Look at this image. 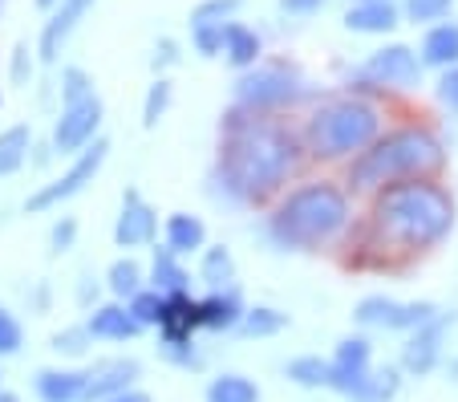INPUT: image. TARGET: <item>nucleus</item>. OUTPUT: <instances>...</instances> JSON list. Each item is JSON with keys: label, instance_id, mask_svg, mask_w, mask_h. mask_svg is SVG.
I'll list each match as a JSON object with an SVG mask.
<instances>
[{"label": "nucleus", "instance_id": "nucleus-3", "mask_svg": "<svg viewBox=\"0 0 458 402\" xmlns=\"http://www.w3.org/2000/svg\"><path fill=\"white\" fill-rule=\"evenodd\" d=\"M349 227H353V195L333 179H312L280 192L268 216V240L284 252H325L345 240Z\"/></svg>", "mask_w": 458, "mask_h": 402}, {"label": "nucleus", "instance_id": "nucleus-39", "mask_svg": "<svg viewBox=\"0 0 458 402\" xmlns=\"http://www.w3.org/2000/svg\"><path fill=\"white\" fill-rule=\"evenodd\" d=\"M81 94H94V78L81 65H65L61 70V102H73Z\"/></svg>", "mask_w": 458, "mask_h": 402}, {"label": "nucleus", "instance_id": "nucleus-45", "mask_svg": "<svg viewBox=\"0 0 458 402\" xmlns=\"http://www.w3.org/2000/svg\"><path fill=\"white\" fill-rule=\"evenodd\" d=\"M102 402H150V394L139 390V386H126V390L110 394V398H102Z\"/></svg>", "mask_w": 458, "mask_h": 402}, {"label": "nucleus", "instance_id": "nucleus-7", "mask_svg": "<svg viewBox=\"0 0 458 402\" xmlns=\"http://www.w3.org/2000/svg\"><path fill=\"white\" fill-rule=\"evenodd\" d=\"M422 78H426V70L418 62V49H410L402 41H389L365 57L361 70L349 73L345 90L357 98L377 102V98H389V94H418Z\"/></svg>", "mask_w": 458, "mask_h": 402}, {"label": "nucleus", "instance_id": "nucleus-49", "mask_svg": "<svg viewBox=\"0 0 458 402\" xmlns=\"http://www.w3.org/2000/svg\"><path fill=\"white\" fill-rule=\"evenodd\" d=\"M0 13H4V0H0Z\"/></svg>", "mask_w": 458, "mask_h": 402}, {"label": "nucleus", "instance_id": "nucleus-24", "mask_svg": "<svg viewBox=\"0 0 458 402\" xmlns=\"http://www.w3.org/2000/svg\"><path fill=\"white\" fill-rule=\"evenodd\" d=\"M150 289H158V293H182V289H191L187 264H182V256H174L166 244L155 248V256H150Z\"/></svg>", "mask_w": 458, "mask_h": 402}, {"label": "nucleus", "instance_id": "nucleus-20", "mask_svg": "<svg viewBox=\"0 0 458 402\" xmlns=\"http://www.w3.org/2000/svg\"><path fill=\"white\" fill-rule=\"evenodd\" d=\"M86 329L94 341H130L142 333V325L130 317L126 301H106V305H94V313L86 317Z\"/></svg>", "mask_w": 458, "mask_h": 402}, {"label": "nucleus", "instance_id": "nucleus-6", "mask_svg": "<svg viewBox=\"0 0 458 402\" xmlns=\"http://www.w3.org/2000/svg\"><path fill=\"white\" fill-rule=\"evenodd\" d=\"M312 98H317V86L293 62H264L259 57L256 65L240 70V78H235V106L256 114H284L312 102Z\"/></svg>", "mask_w": 458, "mask_h": 402}, {"label": "nucleus", "instance_id": "nucleus-1", "mask_svg": "<svg viewBox=\"0 0 458 402\" xmlns=\"http://www.w3.org/2000/svg\"><path fill=\"white\" fill-rule=\"evenodd\" d=\"M304 167L301 134L276 118V114H256L243 106H227L219 118V158L216 184L224 200L240 208H259L276 200Z\"/></svg>", "mask_w": 458, "mask_h": 402}, {"label": "nucleus", "instance_id": "nucleus-37", "mask_svg": "<svg viewBox=\"0 0 458 402\" xmlns=\"http://www.w3.org/2000/svg\"><path fill=\"white\" fill-rule=\"evenodd\" d=\"M89 329L86 325H73V329H61V333H53V350L57 354H65V358H81V354L89 350Z\"/></svg>", "mask_w": 458, "mask_h": 402}, {"label": "nucleus", "instance_id": "nucleus-17", "mask_svg": "<svg viewBox=\"0 0 458 402\" xmlns=\"http://www.w3.org/2000/svg\"><path fill=\"white\" fill-rule=\"evenodd\" d=\"M155 329L163 341L195 338V329H199V297H191V289L163 293V317H158Z\"/></svg>", "mask_w": 458, "mask_h": 402}, {"label": "nucleus", "instance_id": "nucleus-11", "mask_svg": "<svg viewBox=\"0 0 458 402\" xmlns=\"http://www.w3.org/2000/svg\"><path fill=\"white\" fill-rule=\"evenodd\" d=\"M458 317L454 313H434L426 317L418 329L406 333V346H402V374H414V378H426L438 370L442 362V346H446V333L454 329Z\"/></svg>", "mask_w": 458, "mask_h": 402}, {"label": "nucleus", "instance_id": "nucleus-28", "mask_svg": "<svg viewBox=\"0 0 458 402\" xmlns=\"http://www.w3.org/2000/svg\"><path fill=\"white\" fill-rule=\"evenodd\" d=\"M142 285H147V272H142V264L134 261V256H118V261L106 269V289L114 293V301H130Z\"/></svg>", "mask_w": 458, "mask_h": 402}, {"label": "nucleus", "instance_id": "nucleus-14", "mask_svg": "<svg viewBox=\"0 0 458 402\" xmlns=\"http://www.w3.org/2000/svg\"><path fill=\"white\" fill-rule=\"evenodd\" d=\"M94 9V0H57L49 9V21L41 25V37H37V57L45 65H57L61 49L70 45L73 29L86 21V13Z\"/></svg>", "mask_w": 458, "mask_h": 402}, {"label": "nucleus", "instance_id": "nucleus-40", "mask_svg": "<svg viewBox=\"0 0 458 402\" xmlns=\"http://www.w3.org/2000/svg\"><path fill=\"white\" fill-rule=\"evenodd\" d=\"M434 98H438L442 110H450L458 118V65L450 70H438V81H434Z\"/></svg>", "mask_w": 458, "mask_h": 402}, {"label": "nucleus", "instance_id": "nucleus-42", "mask_svg": "<svg viewBox=\"0 0 458 402\" xmlns=\"http://www.w3.org/2000/svg\"><path fill=\"white\" fill-rule=\"evenodd\" d=\"M73 244H78V219H73V216H61L57 224L49 227V252L61 256V252H70Z\"/></svg>", "mask_w": 458, "mask_h": 402}, {"label": "nucleus", "instance_id": "nucleus-33", "mask_svg": "<svg viewBox=\"0 0 458 402\" xmlns=\"http://www.w3.org/2000/svg\"><path fill=\"white\" fill-rule=\"evenodd\" d=\"M126 309H130V317H134L142 329H155L158 317H163V293L150 289V285H142V289L126 301Z\"/></svg>", "mask_w": 458, "mask_h": 402}, {"label": "nucleus", "instance_id": "nucleus-16", "mask_svg": "<svg viewBox=\"0 0 458 402\" xmlns=\"http://www.w3.org/2000/svg\"><path fill=\"white\" fill-rule=\"evenodd\" d=\"M402 25L398 0H353L345 13V29L361 37H389Z\"/></svg>", "mask_w": 458, "mask_h": 402}, {"label": "nucleus", "instance_id": "nucleus-4", "mask_svg": "<svg viewBox=\"0 0 458 402\" xmlns=\"http://www.w3.org/2000/svg\"><path fill=\"white\" fill-rule=\"evenodd\" d=\"M446 171V142L430 126H394L381 131L365 150L349 158L345 192L349 195H373L389 184L406 179H438Z\"/></svg>", "mask_w": 458, "mask_h": 402}, {"label": "nucleus", "instance_id": "nucleus-29", "mask_svg": "<svg viewBox=\"0 0 458 402\" xmlns=\"http://www.w3.org/2000/svg\"><path fill=\"white\" fill-rule=\"evenodd\" d=\"M235 329L243 338H276V333L288 329V313H280L276 305H248Z\"/></svg>", "mask_w": 458, "mask_h": 402}, {"label": "nucleus", "instance_id": "nucleus-13", "mask_svg": "<svg viewBox=\"0 0 458 402\" xmlns=\"http://www.w3.org/2000/svg\"><path fill=\"white\" fill-rule=\"evenodd\" d=\"M155 236H158V211L142 200L139 187H126L122 192V211L114 219V244L130 252V248L155 244Z\"/></svg>", "mask_w": 458, "mask_h": 402}, {"label": "nucleus", "instance_id": "nucleus-18", "mask_svg": "<svg viewBox=\"0 0 458 402\" xmlns=\"http://www.w3.org/2000/svg\"><path fill=\"white\" fill-rule=\"evenodd\" d=\"M243 297L235 285H224V289H211L208 297H199V329L211 333H232L243 317Z\"/></svg>", "mask_w": 458, "mask_h": 402}, {"label": "nucleus", "instance_id": "nucleus-21", "mask_svg": "<svg viewBox=\"0 0 458 402\" xmlns=\"http://www.w3.org/2000/svg\"><path fill=\"white\" fill-rule=\"evenodd\" d=\"M219 57H224L232 70H248V65H256L259 57H264V37H259L251 25H243L240 17L227 21V25H224V49H219Z\"/></svg>", "mask_w": 458, "mask_h": 402}, {"label": "nucleus", "instance_id": "nucleus-19", "mask_svg": "<svg viewBox=\"0 0 458 402\" xmlns=\"http://www.w3.org/2000/svg\"><path fill=\"white\" fill-rule=\"evenodd\" d=\"M422 70H450L458 65V21H434L426 25L422 45H418Z\"/></svg>", "mask_w": 458, "mask_h": 402}, {"label": "nucleus", "instance_id": "nucleus-30", "mask_svg": "<svg viewBox=\"0 0 458 402\" xmlns=\"http://www.w3.org/2000/svg\"><path fill=\"white\" fill-rule=\"evenodd\" d=\"M284 378L296 382L301 390H329V358H317V354H301L284 366Z\"/></svg>", "mask_w": 458, "mask_h": 402}, {"label": "nucleus", "instance_id": "nucleus-8", "mask_svg": "<svg viewBox=\"0 0 458 402\" xmlns=\"http://www.w3.org/2000/svg\"><path fill=\"white\" fill-rule=\"evenodd\" d=\"M73 163L61 171L57 179H49V184H41L33 195L25 200V211H53L61 208V203H70L73 195H81L89 184L98 179V171L106 167V158H110V142L98 134L89 147H81L78 155H70Z\"/></svg>", "mask_w": 458, "mask_h": 402}, {"label": "nucleus", "instance_id": "nucleus-26", "mask_svg": "<svg viewBox=\"0 0 458 402\" xmlns=\"http://www.w3.org/2000/svg\"><path fill=\"white\" fill-rule=\"evenodd\" d=\"M199 280L208 289H224L235 285V256L224 244H203L199 248Z\"/></svg>", "mask_w": 458, "mask_h": 402}, {"label": "nucleus", "instance_id": "nucleus-27", "mask_svg": "<svg viewBox=\"0 0 458 402\" xmlns=\"http://www.w3.org/2000/svg\"><path fill=\"white\" fill-rule=\"evenodd\" d=\"M29 150H33V131H29L25 123L0 131V179L17 175L21 167L29 163Z\"/></svg>", "mask_w": 458, "mask_h": 402}, {"label": "nucleus", "instance_id": "nucleus-31", "mask_svg": "<svg viewBox=\"0 0 458 402\" xmlns=\"http://www.w3.org/2000/svg\"><path fill=\"white\" fill-rule=\"evenodd\" d=\"M208 402H259V386L248 374L227 370V374L208 382Z\"/></svg>", "mask_w": 458, "mask_h": 402}, {"label": "nucleus", "instance_id": "nucleus-5", "mask_svg": "<svg viewBox=\"0 0 458 402\" xmlns=\"http://www.w3.org/2000/svg\"><path fill=\"white\" fill-rule=\"evenodd\" d=\"M381 131H386V118H381L377 102L341 94V98H325V102H317L309 110V118L301 126V147L304 158H312V163H349Z\"/></svg>", "mask_w": 458, "mask_h": 402}, {"label": "nucleus", "instance_id": "nucleus-38", "mask_svg": "<svg viewBox=\"0 0 458 402\" xmlns=\"http://www.w3.org/2000/svg\"><path fill=\"white\" fill-rule=\"evenodd\" d=\"M191 45L199 57H219L224 49V25H191Z\"/></svg>", "mask_w": 458, "mask_h": 402}, {"label": "nucleus", "instance_id": "nucleus-41", "mask_svg": "<svg viewBox=\"0 0 458 402\" xmlns=\"http://www.w3.org/2000/svg\"><path fill=\"white\" fill-rule=\"evenodd\" d=\"M179 62H182V45L174 41V37H158V41H155V53H150V70H155V73H166V70H174Z\"/></svg>", "mask_w": 458, "mask_h": 402}, {"label": "nucleus", "instance_id": "nucleus-9", "mask_svg": "<svg viewBox=\"0 0 458 402\" xmlns=\"http://www.w3.org/2000/svg\"><path fill=\"white\" fill-rule=\"evenodd\" d=\"M102 118H106V106H102V98H98V90L73 98V102H61L49 150H57V155H78L81 147H89V142L102 134Z\"/></svg>", "mask_w": 458, "mask_h": 402}, {"label": "nucleus", "instance_id": "nucleus-43", "mask_svg": "<svg viewBox=\"0 0 458 402\" xmlns=\"http://www.w3.org/2000/svg\"><path fill=\"white\" fill-rule=\"evenodd\" d=\"M9 73H13V86H29V78H33V49H29L25 41L13 49V65H9Z\"/></svg>", "mask_w": 458, "mask_h": 402}, {"label": "nucleus", "instance_id": "nucleus-10", "mask_svg": "<svg viewBox=\"0 0 458 402\" xmlns=\"http://www.w3.org/2000/svg\"><path fill=\"white\" fill-rule=\"evenodd\" d=\"M438 313L434 301H398L386 297V293H373V297H361L353 309V321L361 329H381V333H410L426 321V317Z\"/></svg>", "mask_w": 458, "mask_h": 402}, {"label": "nucleus", "instance_id": "nucleus-47", "mask_svg": "<svg viewBox=\"0 0 458 402\" xmlns=\"http://www.w3.org/2000/svg\"><path fill=\"white\" fill-rule=\"evenodd\" d=\"M53 4H57V0H37V9H45V13H49Z\"/></svg>", "mask_w": 458, "mask_h": 402}, {"label": "nucleus", "instance_id": "nucleus-2", "mask_svg": "<svg viewBox=\"0 0 458 402\" xmlns=\"http://www.w3.org/2000/svg\"><path fill=\"white\" fill-rule=\"evenodd\" d=\"M454 195L438 179H406L373 192L369 216H365V240L377 252L422 256L438 248L454 232Z\"/></svg>", "mask_w": 458, "mask_h": 402}, {"label": "nucleus", "instance_id": "nucleus-34", "mask_svg": "<svg viewBox=\"0 0 458 402\" xmlns=\"http://www.w3.org/2000/svg\"><path fill=\"white\" fill-rule=\"evenodd\" d=\"M243 9V0H199L191 9V25H227Z\"/></svg>", "mask_w": 458, "mask_h": 402}, {"label": "nucleus", "instance_id": "nucleus-46", "mask_svg": "<svg viewBox=\"0 0 458 402\" xmlns=\"http://www.w3.org/2000/svg\"><path fill=\"white\" fill-rule=\"evenodd\" d=\"M0 402H21V398L13 390H4V386H0Z\"/></svg>", "mask_w": 458, "mask_h": 402}, {"label": "nucleus", "instance_id": "nucleus-48", "mask_svg": "<svg viewBox=\"0 0 458 402\" xmlns=\"http://www.w3.org/2000/svg\"><path fill=\"white\" fill-rule=\"evenodd\" d=\"M450 378H458V358H454V362H450Z\"/></svg>", "mask_w": 458, "mask_h": 402}, {"label": "nucleus", "instance_id": "nucleus-44", "mask_svg": "<svg viewBox=\"0 0 458 402\" xmlns=\"http://www.w3.org/2000/svg\"><path fill=\"white\" fill-rule=\"evenodd\" d=\"M329 4V0H280V13H288V17H312V13H320Z\"/></svg>", "mask_w": 458, "mask_h": 402}, {"label": "nucleus", "instance_id": "nucleus-36", "mask_svg": "<svg viewBox=\"0 0 458 402\" xmlns=\"http://www.w3.org/2000/svg\"><path fill=\"white\" fill-rule=\"evenodd\" d=\"M21 346H25V325H21L17 313H13V309L0 301V358H13V354H21Z\"/></svg>", "mask_w": 458, "mask_h": 402}, {"label": "nucleus", "instance_id": "nucleus-23", "mask_svg": "<svg viewBox=\"0 0 458 402\" xmlns=\"http://www.w3.org/2000/svg\"><path fill=\"white\" fill-rule=\"evenodd\" d=\"M33 390L41 402H81L86 398V370H37Z\"/></svg>", "mask_w": 458, "mask_h": 402}, {"label": "nucleus", "instance_id": "nucleus-12", "mask_svg": "<svg viewBox=\"0 0 458 402\" xmlns=\"http://www.w3.org/2000/svg\"><path fill=\"white\" fill-rule=\"evenodd\" d=\"M369 370H373V341L365 333H349V338L337 341V350L329 358V390L349 398V394H357V386L365 382Z\"/></svg>", "mask_w": 458, "mask_h": 402}, {"label": "nucleus", "instance_id": "nucleus-25", "mask_svg": "<svg viewBox=\"0 0 458 402\" xmlns=\"http://www.w3.org/2000/svg\"><path fill=\"white\" fill-rule=\"evenodd\" d=\"M402 394V366H373L349 402H394Z\"/></svg>", "mask_w": 458, "mask_h": 402}, {"label": "nucleus", "instance_id": "nucleus-15", "mask_svg": "<svg viewBox=\"0 0 458 402\" xmlns=\"http://www.w3.org/2000/svg\"><path fill=\"white\" fill-rule=\"evenodd\" d=\"M139 378H142L139 358H106L94 370H86V398L81 402H102L110 394L126 390V386H134Z\"/></svg>", "mask_w": 458, "mask_h": 402}, {"label": "nucleus", "instance_id": "nucleus-22", "mask_svg": "<svg viewBox=\"0 0 458 402\" xmlns=\"http://www.w3.org/2000/svg\"><path fill=\"white\" fill-rule=\"evenodd\" d=\"M163 244L171 248L174 256H195L203 244H208V224L191 211H171L163 227Z\"/></svg>", "mask_w": 458, "mask_h": 402}, {"label": "nucleus", "instance_id": "nucleus-50", "mask_svg": "<svg viewBox=\"0 0 458 402\" xmlns=\"http://www.w3.org/2000/svg\"><path fill=\"white\" fill-rule=\"evenodd\" d=\"M0 106H4V94H0Z\"/></svg>", "mask_w": 458, "mask_h": 402}, {"label": "nucleus", "instance_id": "nucleus-32", "mask_svg": "<svg viewBox=\"0 0 458 402\" xmlns=\"http://www.w3.org/2000/svg\"><path fill=\"white\" fill-rule=\"evenodd\" d=\"M171 102H174V86H171V78H163V73H158V78L147 86V98H142V126H147V131H155V126L166 118Z\"/></svg>", "mask_w": 458, "mask_h": 402}, {"label": "nucleus", "instance_id": "nucleus-35", "mask_svg": "<svg viewBox=\"0 0 458 402\" xmlns=\"http://www.w3.org/2000/svg\"><path fill=\"white\" fill-rule=\"evenodd\" d=\"M454 0H402V21L410 25H434V21H446Z\"/></svg>", "mask_w": 458, "mask_h": 402}]
</instances>
